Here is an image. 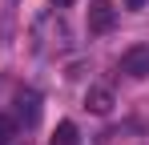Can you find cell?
Returning <instances> with one entry per match:
<instances>
[{
  "mask_svg": "<svg viewBox=\"0 0 149 145\" xmlns=\"http://www.w3.org/2000/svg\"><path fill=\"white\" fill-rule=\"evenodd\" d=\"M121 72L133 77V81H145L149 77V45H133L129 52L121 56Z\"/></svg>",
  "mask_w": 149,
  "mask_h": 145,
  "instance_id": "cell-1",
  "label": "cell"
},
{
  "mask_svg": "<svg viewBox=\"0 0 149 145\" xmlns=\"http://www.w3.org/2000/svg\"><path fill=\"white\" fill-rule=\"evenodd\" d=\"M36 117H40V97L28 89V93L16 97V125H20V121H24V125H36Z\"/></svg>",
  "mask_w": 149,
  "mask_h": 145,
  "instance_id": "cell-2",
  "label": "cell"
},
{
  "mask_svg": "<svg viewBox=\"0 0 149 145\" xmlns=\"http://www.w3.org/2000/svg\"><path fill=\"white\" fill-rule=\"evenodd\" d=\"M113 8L105 4V0H97L93 8H89V32H105V28H113Z\"/></svg>",
  "mask_w": 149,
  "mask_h": 145,
  "instance_id": "cell-3",
  "label": "cell"
},
{
  "mask_svg": "<svg viewBox=\"0 0 149 145\" xmlns=\"http://www.w3.org/2000/svg\"><path fill=\"white\" fill-rule=\"evenodd\" d=\"M85 105H89L93 113H101V117H105V113L113 109V93H109V89H89V97H85Z\"/></svg>",
  "mask_w": 149,
  "mask_h": 145,
  "instance_id": "cell-4",
  "label": "cell"
},
{
  "mask_svg": "<svg viewBox=\"0 0 149 145\" xmlns=\"http://www.w3.org/2000/svg\"><path fill=\"white\" fill-rule=\"evenodd\" d=\"M49 145H81V133H77V125H73V121H61Z\"/></svg>",
  "mask_w": 149,
  "mask_h": 145,
  "instance_id": "cell-5",
  "label": "cell"
},
{
  "mask_svg": "<svg viewBox=\"0 0 149 145\" xmlns=\"http://www.w3.org/2000/svg\"><path fill=\"white\" fill-rule=\"evenodd\" d=\"M16 117H8V113H0V145H12V137H16Z\"/></svg>",
  "mask_w": 149,
  "mask_h": 145,
  "instance_id": "cell-6",
  "label": "cell"
},
{
  "mask_svg": "<svg viewBox=\"0 0 149 145\" xmlns=\"http://www.w3.org/2000/svg\"><path fill=\"white\" fill-rule=\"evenodd\" d=\"M141 4H145V0H125V8H141Z\"/></svg>",
  "mask_w": 149,
  "mask_h": 145,
  "instance_id": "cell-7",
  "label": "cell"
},
{
  "mask_svg": "<svg viewBox=\"0 0 149 145\" xmlns=\"http://www.w3.org/2000/svg\"><path fill=\"white\" fill-rule=\"evenodd\" d=\"M52 4H56V8H69V4H73V0H52Z\"/></svg>",
  "mask_w": 149,
  "mask_h": 145,
  "instance_id": "cell-8",
  "label": "cell"
}]
</instances>
